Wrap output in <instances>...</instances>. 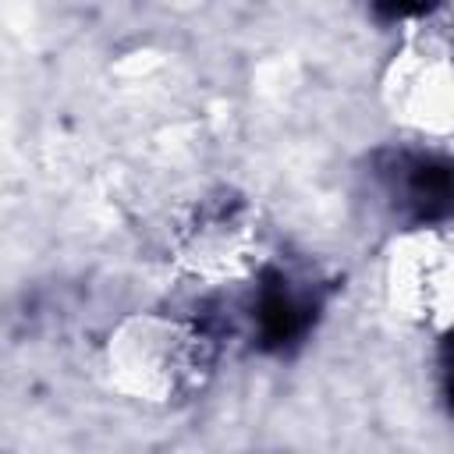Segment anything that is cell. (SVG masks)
<instances>
[{
    "instance_id": "obj_1",
    "label": "cell",
    "mask_w": 454,
    "mask_h": 454,
    "mask_svg": "<svg viewBox=\"0 0 454 454\" xmlns=\"http://www.w3.org/2000/svg\"><path fill=\"white\" fill-rule=\"evenodd\" d=\"M383 170L387 199L394 209L415 223H443L454 220V160L436 153H394Z\"/></svg>"
},
{
    "instance_id": "obj_2",
    "label": "cell",
    "mask_w": 454,
    "mask_h": 454,
    "mask_svg": "<svg viewBox=\"0 0 454 454\" xmlns=\"http://www.w3.org/2000/svg\"><path fill=\"white\" fill-rule=\"evenodd\" d=\"M316 312H319V301L294 287L284 273L270 270L255 291V305H252V326H255V340L262 351H291L298 348L312 323H316Z\"/></svg>"
},
{
    "instance_id": "obj_3",
    "label": "cell",
    "mask_w": 454,
    "mask_h": 454,
    "mask_svg": "<svg viewBox=\"0 0 454 454\" xmlns=\"http://www.w3.org/2000/svg\"><path fill=\"white\" fill-rule=\"evenodd\" d=\"M440 4L443 0H372V11L380 21H404V18H422Z\"/></svg>"
},
{
    "instance_id": "obj_4",
    "label": "cell",
    "mask_w": 454,
    "mask_h": 454,
    "mask_svg": "<svg viewBox=\"0 0 454 454\" xmlns=\"http://www.w3.org/2000/svg\"><path fill=\"white\" fill-rule=\"evenodd\" d=\"M443 394H447V408L454 415V344H450V351L443 358Z\"/></svg>"
}]
</instances>
